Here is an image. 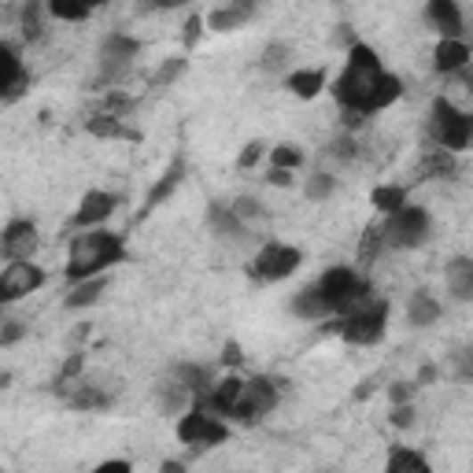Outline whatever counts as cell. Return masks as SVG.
<instances>
[{
  "mask_svg": "<svg viewBox=\"0 0 473 473\" xmlns=\"http://www.w3.org/2000/svg\"><path fill=\"white\" fill-rule=\"evenodd\" d=\"M370 204L378 208L381 215L400 211L404 204H411V200H407V185H378V189L370 192Z\"/></svg>",
  "mask_w": 473,
  "mask_h": 473,
  "instance_id": "1f68e13d",
  "label": "cell"
},
{
  "mask_svg": "<svg viewBox=\"0 0 473 473\" xmlns=\"http://www.w3.org/2000/svg\"><path fill=\"white\" fill-rule=\"evenodd\" d=\"M289 311H292L296 318H307V322H326V318L333 314L330 300L318 292V285H307L304 292H296L292 304H289Z\"/></svg>",
  "mask_w": 473,
  "mask_h": 473,
  "instance_id": "ffe728a7",
  "label": "cell"
},
{
  "mask_svg": "<svg viewBox=\"0 0 473 473\" xmlns=\"http://www.w3.org/2000/svg\"><path fill=\"white\" fill-rule=\"evenodd\" d=\"M137 53H141V41L137 37H130V34H111L101 45V78L104 82L126 78V70L134 67Z\"/></svg>",
  "mask_w": 473,
  "mask_h": 473,
  "instance_id": "8fae6325",
  "label": "cell"
},
{
  "mask_svg": "<svg viewBox=\"0 0 473 473\" xmlns=\"http://www.w3.org/2000/svg\"><path fill=\"white\" fill-rule=\"evenodd\" d=\"M452 370L459 381H473V347H459L452 355Z\"/></svg>",
  "mask_w": 473,
  "mask_h": 473,
  "instance_id": "f6af8a7d",
  "label": "cell"
},
{
  "mask_svg": "<svg viewBox=\"0 0 473 473\" xmlns=\"http://www.w3.org/2000/svg\"><path fill=\"white\" fill-rule=\"evenodd\" d=\"M185 182V159L178 156V159H170L167 163V170L159 174V182L148 189V196H144V208H141V215H152L159 204H167L174 192H178V185Z\"/></svg>",
  "mask_w": 473,
  "mask_h": 473,
  "instance_id": "2e32d148",
  "label": "cell"
},
{
  "mask_svg": "<svg viewBox=\"0 0 473 473\" xmlns=\"http://www.w3.org/2000/svg\"><path fill=\"white\" fill-rule=\"evenodd\" d=\"M222 363H226V366H241L244 363V352H241L237 340H230L226 347H222Z\"/></svg>",
  "mask_w": 473,
  "mask_h": 473,
  "instance_id": "f907efd6",
  "label": "cell"
},
{
  "mask_svg": "<svg viewBox=\"0 0 473 473\" xmlns=\"http://www.w3.org/2000/svg\"><path fill=\"white\" fill-rule=\"evenodd\" d=\"M400 96H404V82L396 78V74L385 70V78H381V86H378V96H373V111L392 108L396 101H400Z\"/></svg>",
  "mask_w": 473,
  "mask_h": 473,
  "instance_id": "e575fe53",
  "label": "cell"
},
{
  "mask_svg": "<svg viewBox=\"0 0 473 473\" xmlns=\"http://www.w3.org/2000/svg\"><path fill=\"white\" fill-rule=\"evenodd\" d=\"M385 330H388V300H381V296H370V300H363L359 307H352L337 322H330V333H340L355 347L378 344L385 337Z\"/></svg>",
  "mask_w": 473,
  "mask_h": 473,
  "instance_id": "3957f363",
  "label": "cell"
},
{
  "mask_svg": "<svg viewBox=\"0 0 473 473\" xmlns=\"http://www.w3.org/2000/svg\"><path fill=\"white\" fill-rule=\"evenodd\" d=\"M278 381L270 378H248L244 381V392H241V404L233 411V421H241V426H256V421H263L266 414H273V407H278Z\"/></svg>",
  "mask_w": 473,
  "mask_h": 473,
  "instance_id": "9c48e42d",
  "label": "cell"
},
{
  "mask_svg": "<svg viewBox=\"0 0 473 473\" xmlns=\"http://www.w3.org/2000/svg\"><path fill=\"white\" fill-rule=\"evenodd\" d=\"M178 440L196 447V452H200V447H218L230 440V426H226V418H218L204 407H189L178 418Z\"/></svg>",
  "mask_w": 473,
  "mask_h": 473,
  "instance_id": "ba28073f",
  "label": "cell"
},
{
  "mask_svg": "<svg viewBox=\"0 0 473 473\" xmlns=\"http://www.w3.org/2000/svg\"><path fill=\"white\" fill-rule=\"evenodd\" d=\"M159 407H163V414H185L192 407V392L174 378V373H170V381L159 385Z\"/></svg>",
  "mask_w": 473,
  "mask_h": 473,
  "instance_id": "484cf974",
  "label": "cell"
},
{
  "mask_svg": "<svg viewBox=\"0 0 473 473\" xmlns=\"http://www.w3.org/2000/svg\"><path fill=\"white\" fill-rule=\"evenodd\" d=\"M414 392H418V381H392V385L385 388L388 404H411V400H414Z\"/></svg>",
  "mask_w": 473,
  "mask_h": 473,
  "instance_id": "bcb514c9",
  "label": "cell"
},
{
  "mask_svg": "<svg viewBox=\"0 0 473 473\" xmlns=\"http://www.w3.org/2000/svg\"><path fill=\"white\" fill-rule=\"evenodd\" d=\"M37 226L30 218H12L8 226H4V233H0V256H4L8 263L12 259H34V252H37Z\"/></svg>",
  "mask_w": 473,
  "mask_h": 473,
  "instance_id": "5bb4252c",
  "label": "cell"
},
{
  "mask_svg": "<svg viewBox=\"0 0 473 473\" xmlns=\"http://www.w3.org/2000/svg\"><path fill=\"white\" fill-rule=\"evenodd\" d=\"M189 70V60L185 56H167L163 63H159V70H156V86H170V82H178L182 78V74Z\"/></svg>",
  "mask_w": 473,
  "mask_h": 473,
  "instance_id": "8d00e7d4",
  "label": "cell"
},
{
  "mask_svg": "<svg viewBox=\"0 0 473 473\" xmlns=\"http://www.w3.org/2000/svg\"><path fill=\"white\" fill-rule=\"evenodd\" d=\"M48 281V273L34 263V259H12L0 273V304H15L34 296L41 285Z\"/></svg>",
  "mask_w": 473,
  "mask_h": 473,
  "instance_id": "30bf717a",
  "label": "cell"
},
{
  "mask_svg": "<svg viewBox=\"0 0 473 473\" xmlns=\"http://www.w3.org/2000/svg\"><path fill=\"white\" fill-rule=\"evenodd\" d=\"M174 373V378H178L189 392H192V400H196V396H208L211 388H215V381H211V370L208 366H196V363H178V366H174L170 370Z\"/></svg>",
  "mask_w": 473,
  "mask_h": 473,
  "instance_id": "d4e9b609",
  "label": "cell"
},
{
  "mask_svg": "<svg viewBox=\"0 0 473 473\" xmlns=\"http://www.w3.org/2000/svg\"><path fill=\"white\" fill-rule=\"evenodd\" d=\"M429 137L436 148H447V152H466L473 148V115L455 108L447 96H436L433 111H429Z\"/></svg>",
  "mask_w": 473,
  "mask_h": 473,
  "instance_id": "5b68a950",
  "label": "cell"
},
{
  "mask_svg": "<svg viewBox=\"0 0 473 473\" xmlns=\"http://www.w3.org/2000/svg\"><path fill=\"white\" fill-rule=\"evenodd\" d=\"M444 285L459 304H473V259L469 256H455L452 263L444 266Z\"/></svg>",
  "mask_w": 473,
  "mask_h": 473,
  "instance_id": "ac0fdd59",
  "label": "cell"
},
{
  "mask_svg": "<svg viewBox=\"0 0 473 473\" xmlns=\"http://www.w3.org/2000/svg\"><path fill=\"white\" fill-rule=\"evenodd\" d=\"M248 19H252V12H248V8H241V4H226V8H215V12L208 15V30H215V34H230V30H241Z\"/></svg>",
  "mask_w": 473,
  "mask_h": 473,
  "instance_id": "f1b7e54d",
  "label": "cell"
},
{
  "mask_svg": "<svg viewBox=\"0 0 473 473\" xmlns=\"http://www.w3.org/2000/svg\"><path fill=\"white\" fill-rule=\"evenodd\" d=\"M130 469H134L130 459H108V462L96 466V473H130Z\"/></svg>",
  "mask_w": 473,
  "mask_h": 473,
  "instance_id": "681fc988",
  "label": "cell"
},
{
  "mask_svg": "<svg viewBox=\"0 0 473 473\" xmlns=\"http://www.w3.org/2000/svg\"><path fill=\"white\" fill-rule=\"evenodd\" d=\"M473 63V53H469V45L462 37H440V45L433 48V70L436 74H459Z\"/></svg>",
  "mask_w": 473,
  "mask_h": 473,
  "instance_id": "9a60e30c",
  "label": "cell"
},
{
  "mask_svg": "<svg viewBox=\"0 0 473 473\" xmlns=\"http://www.w3.org/2000/svg\"><path fill=\"white\" fill-rule=\"evenodd\" d=\"M0 63H4V78H0V101L4 104H15L22 93L30 89V70L22 67V56H19V45L15 41H4L0 45Z\"/></svg>",
  "mask_w": 473,
  "mask_h": 473,
  "instance_id": "7c38bea8",
  "label": "cell"
},
{
  "mask_svg": "<svg viewBox=\"0 0 473 473\" xmlns=\"http://www.w3.org/2000/svg\"><path fill=\"white\" fill-rule=\"evenodd\" d=\"M296 182V170H285V167H270L266 170V185H278V189H289Z\"/></svg>",
  "mask_w": 473,
  "mask_h": 473,
  "instance_id": "c3c4849f",
  "label": "cell"
},
{
  "mask_svg": "<svg viewBox=\"0 0 473 473\" xmlns=\"http://www.w3.org/2000/svg\"><path fill=\"white\" fill-rule=\"evenodd\" d=\"M159 469H163V473H182L185 466H182V462H174V459H167V462H163Z\"/></svg>",
  "mask_w": 473,
  "mask_h": 473,
  "instance_id": "11a10c76",
  "label": "cell"
},
{
  "mask_svg": "<svg viewBox=\"0 0 473 473\" xmlns=\"http://www.w3.org/2000/svg\"><path fill=\"white\" fill-rule=\"evenodd\" d=\"M292 45L289 41H270L266 48H263V56H259V67L266 70V74H289L292 70Z\"/></svg>",
  "mask_w": 473,
  "mask_h": 473,
  "instance_id": "f546056e",
  "label": "cell"
},
{
  "mask_svg": "<svg viewBox=\"0 0 473 473\" xmlns=\"http://www.w3.org/2000/svg\"><path fill=\"white\" fill-rule=\"evenodd\" d=\"M233 4H241V8H248V12H256V0H233Z\"/></svg>",
  "mask_w": 473,
  "mask_h": 473,
  "instance_id": "9f6ffc18",
  "label": "cell"
},
{
  "mask_svg": "<svg viewBox=\"0 0 473 473\" xmlns=\"http://www.w3.org/2000/svg\"><path fill=\"white\" fill-rule=\"evenodd\" d=\"M363 122H366V111H355V108H340V126H344L347 134L363 130Z\"/></svg>",
  "mask_w": 473,
  "mask_h": 473,
  "instance_id": "7dc6e473",
  "label": "cell"
},
{
  "mask_svg": "<svg viewBox=\"0 0 473 473\" xmlns=\"http://www.w3.org/2000/svg\"><path fill=\"white\" fill-rule=\"evenodd\" d=\"M426 22L440 37H462L459 0H429V4H426Z\"/></svg>",
  "mask_w": 473,
  "mask_h": 473,
  "instance_id": "e0dca14e",
  "label": "cell"
},
{
  "mask_svg": "<svg viewBox=\"0 0 473 473\" xmlns=\"http://www.w3.org/2000/svg\"><path fill=\"white\" fill-rule=\"evenodd\" d=\"M86 130L93 134V137H104V141H141V134L137 130H130L126 122H122V115H93L89 122H86Z\"/></svg>",
  "mask_w": 473,
  "mask_h": 473,
  "instance_id": "603a6c76",
  "label": "cell"
},
{
  "mask_svg": "<svg viewBox=\"0 0 473 473\" xmlns=\"http://www.w3.org/2000/svg\"><path fill=\"white\" fill-rule=\"evenodd\" d=\"M27 333H30V330H27V322H22V318H4V322H0V347L19 344Z\"/></svg>",
  "mask_w": 473,
  "mask_h": 473,
  "instance_id": "ab89813d",
  "label": "cell"
},
{
  "mask_svg": "<svg viewBox=\"0 0 473 473\" xmlns=\"http://www.w3.org/2000/svg\"><path fill=\"white\" fill-rule=\"evenodd\" d=\"M388 421L396 429H411L414 421H418V411H414V400L411 404H392V414H388Z\"/></svg>",
  "mask_w": 473,
  "mask_h": 473,
  "instance_id": "ee69618b",
  "label": "cell"
},
{
  "mask_svg": "<svg viewBox=\"0 0 473 473\" xmlns=\"http://www.w3.org/2000/svg\"><path fill=\"white\" fill-rule=\"evenodd\" d=\"M126 259V244L118 233L93 226V230H78V237L70 241V256H67V281H86L104 273L108 266Z\"/></svg>",
  "mask_w": 473,
  "mask_h": 473,
  "instance_id": "7a4b0ae2",
  "label": "cell"
},
{
  "mask_svg": "<svg viewBox=\"0 0 473 473\" xmlns=\"http://www.w3.org/2000/svg\"><path fill=\"white\" fill-rule=\"evenodd\" d=\"M233 211L241 215V222H256V218L266 215V208L256 200V196H237V200H233Z\"/></svg>",
  "mask_w": 473,
  "mask_h": 473,
  "instance_id": "b9f144b4",
  "label": "cell"
},
{
  "mask_svg": "<svg viewBox=\"0 0 473 473\" xmlns=\"http://www.w3.org/2000/svg\"><path fill=\"white\" fill-rule=\"evenodd\" d=\"M67 404H70L74 411H104V407H111V396L101 392L96 385H89V381H82L78 388L67 396Z\"/></svg>",
  "mask_w": 473,
  "mask_h": 473,
  "instance_id": "4dcf8cb0",
  "label": "cell"
},
{
  "mask_svg": "<svg viewBox=\"0 0 473 473\" xmlns=\"http://www.w3.org/2000/svg\"><path fill=\"white\" fill-rule=\"evenodd\" d=\"M263 156H266V144H263V141H248V144L241 148V156H237V170H252Z\"/></svg>",
  "mask_w": 473,
  "mask_h": 473,
  "instance_id": "7bdbcfd3",
  "label": "cell"
},
{
  "mask_svg": "<svg viewBox=\"0 0 473 473\" xmlns=\"http://www.w3.org/2000/svg\"><path fill=\"white\" fill-rule=\"evenodd\" d=\"M314 285H318V292L330 300L333 314H347L352 307H359L363 300H370V296H373L370 285L359 278L352 266H330Z\"/></svg>",
  "mask_w": 473,
  "mask_h": 473,
  "instance_id": "8992f818",
  "label": "cell"
},
{
  "mask_svg": "<svg viewBox=\"0 0 473 473\" xmlns=\"http://www.w3.org/2000/svg\"><path fill=\"white\" fill-rule=\"evenodd\" d=\"M115 208H118V196H115V192L89 189V192L82 196L78 211L70 215V226H74V230H93V226H104V222L115 215Z\"/></svg>",
  "mask_w": 473,
  "mask_h": 473,
  "instance_id": "4fadbf2b",
  "label": "cell"
},
{
  "mask_svg": "<svg viewBox=\"0 0 473 473\" xmlns=\"http://www.w3.org/2000/svg\"><path fill=\"white\" fill-rule=\"evenodd\" d=\"M429 174H436V178L455 174V152H447V148H433V156L421 163V178H429Z\"/></svg>",
  "mask_w": 473,
  "mask_h": 473,
  "instance_id": "d590c367",
  "label": "cell"
},
{
  "mask_svg": "<svg viewBox=\"0 0 473 473\" xmlns=\"http://www.w3.org/2000/svg\"><path fill=\"white\" fill-rule=\"evenodd\" d=\"M208 226H211L218 237H241L244 222H241V215L233 211V204H208Z\"/></svg>",
  "mask_w": 473,
  "mask_h": 473,
  "instance_id": "4316f807",
  "label": "cell"
},
{
  "mask_svg": "<svg viewBox=\"0 0 473 473\" xmlns=\"http://www.w3.org/2000/svg\"><path fill=\"white\" fill-rule=\"evenodd\" d=\"M381 78H385L381 56L373 53L370 45L355 41L352 48H347V63L340 70V78L333 82V101L340 108H355V111L373 115V96H378Z\"/></svg>",
  "mask_w": 473,
  "mask_h": 473,
  "instance_id": "6da1fadb",
  "label": "cell"
},
{
  "mask_svg": "<svg viewBox=\"0 0 473 473\" xmlns=\"http://www.w3.org/2000/svg\"><path fill=\"white\" fill-rule=\"evenodd\" d=\"M104 4H108V0H45L48 15L60 19V22H82L96 8H104Z\"/></svg>",
  "mask_w": 473,
  "mask_h": 473,
  "instance_id": "cb8c5ba5",
  "label": "cell"
},
{
  "mask_svg": "<svg viewBox=\"0 0 473 473\" xmlns=\"http://www.w3.org/2000/svg\"><path fill=\"white\" fill-rule=\"evenodd\" d=\"M381 244L392 248V252H411V248H421L433 233V218L426 208L418 204H404L400 211L385 215V222L378 226Z\"/></svg>",
  "mask_w": 473,
  "mask_h": 473,
  "instance_id": "277c9868",
  "label": "cell"
},
{
  "mask_svg": "<svg viewBox=\"0 0 473 473\" xmlns=\"http://www.w3.org/2000/svg\"><path fill=\"white\" fill-rule=\"evenodd\" d=\"M108 292V278L104 273H96V278H86V281H74V289L67 292V307L70 311H86L93 304H101V296Z\"/></svg>",
  "mask_w": 473,
  "mask_h": 473,
  "instance_id": "7402d4cb",
  "label": "cell"
},
{
  "mask_svg": "<svg viewBox=\"0 0 473 473\" xmlns=\"http://www.w3.org/2000/svg\"><path fill=\"white\" fill-rule=\"evenodd\" d=\"M285 89L296 101H314V96L326 89V70L322 67H296L285 74Z\"/></svg>",
  "mask_w": 473,
  "mask_h": 473,
  "instance_id": "d6986e66",
  "label": "cell"
},
{
  "mask_svg": "<svg viewBox=\"0 0 473 473\" xmlns=\"http://www.w3.org/2000/svg\"><path fill=\"white\" fill-rule=\"evenodd\" d=\"M385 469L388 473H429L433 466H429V459L421 455V452H414V447H392L388 452V459H385Z\"/></svg>",
  "mask_w": 473,
  "mask_h": 473,
  "instance_id": "83f0119b",
  "label": "cell"
},
{
  "mask_svg": "<svg viewBox=\"0 0 473 473\" xmlns=\"http://www.w3.org/2000/svg\"><path fill=\"white\" fill-rule=\"evenodd\" d=\"M330 156L337 159V163H355L359 159V141H355V134H340L333 144H330Z\"/></svg>",
  "mask_w": 473,
  "mask_h": 473,
  "instance_id": "74e56055",
  "label": "cell"
},
{
  "mask_svg": "<svg viewBox=\"0 0 473 473\" xmlns=\"http://www.w3.org/2000/svg\"><path fill=\"white\" fill-rule=\"evenodd\" d=\"M459 78H462V86H466V93H473V67H466V70H459Z\"/></svg>",
  "mask_w": 473,
  "mask_h": 473,
  "instance_id": "db71d44e",
  "label": "cell"
},
{
  "mask_svg": "<svg viewBox=\"0 0 473 473\" xmlns=\"http://www.w3.org/2000/svg\"><path fill=\"white\" fill-rule=\"evenodd\" d=\"M189 0H152V8H159V12H170V8H185Z\"/></svg>",
  "mask_w": 473,
  "mask_h": 473,
  "instance_id": "f5cc1de1",
  "label": "cell"
},
{
  "mask_svg": "<svg viewBox=\"0 0 473 473\" xmlns=\"http://www.w3.org/2000/svg\"><path fill=\"white\" fill-rule=\"evenodd\" d=\"M440 314H444V307H440L436 296H429V292H414L411 300H407V322H411L414 330H429V326H436Z\"/></svg>",
  "mask_w": 473,
  "mask_h": 473,
  "instance_id": "44dd1931",
  "label": "cell"
},
{
  "mask_svg": "<svg viewBox=\"0 0 473 473\" xmlns=\"http://www.w3.org/2000/svg\"><path fill=\"white\" fill-rule=\"evenodd\" d=\"M22 37L27 41L41 37V0H30V4L22 8Z\"/></svg>",
  "mask_w": 473,
  "mask_h": 473,
  "instance_id": "f35d334b",
  "label": "cell"
},
{
  "mask_svg": "<svg viewBox=\"0 0 473 473\" xmlns=\"http://www.w3.org/2000/svg\"><path fill=\"white\" fill-rule=\"evenodd\" d=\"M270 167H285V170H300L304 167V148L292 144V141H281L270 148Z\"/></svg>",
  "mask_w": 473,
  "mask_h": 473,
  "instance_id": "836d02e7",
  "label": "cell"
},
{
  "mask_svg": "<svg viewBox=\"0 0 473 473\" xmlns=\"http://www.w3.org/2000/svg\"><path fill=\"white\" fill-rule=\"evenodd\" d=\"M204 27H208V19H204V15H189V19H185V27H182V48H185V53L200 45Z\"/></svg>",
  "mask_w": 473,
  "mask_h": 473,
  "instance_id": "60d3db41",
  "label": "cell"
},
{
  "mask_svg": "<svg viewBox=\"0 0 473 473\" xmlns=\"http://www.w3.org/2000/svg\"><path fill=\"white\" fill-rule=\"evenodd\" d=\"M304 192H307V200H314V204H326L330 196L337 192V178L330 170H314L311 178L304 182Z\"/></svg>",
  "mask_w": 473,
  "mask_h": 473,
  "instance_id": "d6a6232c",
  "label": "cell"
},
{
  "mask_svg": "<svg viewBox=\"0 0 473 473\" xmlns=\"http://www.w3.org/2000/svg\"><path fill=\"white\" fill-rule=\"evenodd\" d=\"M414 381H418V388H421V385H433V381H436V366H421Z\"/></svg>",
  "mask_w": 473,
  "mask_h": 473,
  "instance_id": "816d5d0a",
  "label": "cell"
},
{
  "mask_svg": "<svg viewBox=\"0 0 473 473\" xmlns=\"http://www.w3.org/2000/svg\"><path fill=\"white\" fill-rule=\"evenodd\" d=\"M300 263H304V252H300V248L281 244V241H266L259 252H256V259H252V266H248V273H252L256 281L273 285V281H285L289 273L300 270Z\"/></svg>",
  "mask_w": 473,
  "mask_h": 473,
  "instance_id": "52a82bcc",
  "label": "cell"
}]
</instances>
